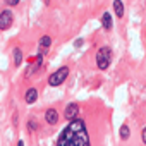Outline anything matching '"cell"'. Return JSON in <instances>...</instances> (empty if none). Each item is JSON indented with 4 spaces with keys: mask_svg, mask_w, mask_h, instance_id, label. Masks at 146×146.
Returning a JSON list of instances; mask_svg holds the SVG:
<instances>
[{
    "mask_svg": "<svg viewBox=\"0 0 146 146\" xmlns=\"http://www.w3.org/2000/svg\"><path fill=\"white\" fill-rule=\"evenodd\" d=\"M57 146H91L86 124L81 119L70 120L69 125H65L62 129Z\"/></svg>",
    "mask_w": 146,
    "mask_h": 146,
    "instance_id": "obj_1",
    "label": "cell"
},
{
    "mask_svg": "<svg viewBox=\"0 0 146 146\" xmlns=\"http://www.w3.org/2000/svg\"><path fill=\"white\" fill-rule=\"evenodd\" d=\"M12 23H14V17H12L11 11H4L2 14H0V29H2V31L9 29L12 26Z\"/></svg>",
    "mask_w": 146,
    "mask_h": 146,
    "instance_id": "obj_4",
    "label": "cell"
},
{
    "mask_svg": "<svg viewBox=\"0 0 146 146\" xmlns=\"http://www.w3.org/2000/svg\"><path fill=\"white\" fill-rule=\"evenodd\" d=\"M24 100H26V103H35L36 100H38V90H35V88H29L28 91H26V95H24Z\"/></svg>",
    "mask_w": 146,
    "mask_h": 146,
    "instance_id": "obj_7",
    "label": "cell"
},
{
    "mask_svg": "<svg viewBox=\"0 0 146 146\" xmlns=\"http://www.w3.org/2000/svg\"><path fill=\"white\" fill-rule=\"evenodd\" d=\"M119 132H120V139H127V137L131 136V129H129V125H125V124L120 127Z\"/></svg>",
    "mask_w": 146,
    "mask_h": 146,
    "instance_id": "obj_12",
    "label": "cell"
},
{
    "mask_svg": "<svg viewBox=\"0 0 146 146\" xmlns=\"http://www.w3.org/2000/svg\"><path fill=\"white\" fill-rule=\"evenodd\" d=\"M113 9H115V16L117 17L124 16V4H122V0H113Z\"/></svg>",
    "mask_w": 146,
    "mask_h": 146,
    "instance_id": "obj_9",
    "label": "cell"
},
{
    "mask_svg": "<svg viewBox=\"0 0 146 146\" xmlns=\"http://www.w3.org/2000/svg\"><path fill=\"white\" fill-rule=\"evenodd\" d=\"M67 76H69V67H60L57 72H53V74L48 78V84L50 86H58V84H62L65 79H67Z\"/></svg>",
    "mask_w": 146,
    "mask_h": 146,
    "instance_id": "obj_3",
    "label": "cell"
},
{
    "mask_svg": "<svg viewBox=\"0 0 146 146\" xmlns=\"http://www.w3.org/2000/svg\"><path fill=\"white\" fill-rule=\"evenodd\" d=\"M12 55H14V65L19 67V64L23 62V50L21 48H14L12 50Z\"/></svg>",
    "mask_w": 146,
    "mask_h": 146,
    "instance_id": "obj_10",
    "label": "cell"
},
{
    "mask_svg": "<svg viewBox=\"0 0 146 146\" xmlns=\"http://www.w3.org/2000/svg\"><path fill=\"white\" fill-rule=\"evenodd\" d=\"M28 129H29V132H36V131H38V122H36L35 119H31V120L28 122Z\"/></svg>",
    "mask_w": 146,
    "mask_h": 146,
    "instance_id": "obj_13",
    "label": "cell"
},
{
    "mask_svg": "<svg viewBox=\"0 0 146 146\" xmlns=\"http://www.w3.org/2000/svg\"><path fill=\"white\" fill-rule=\"evenodd\" d=\"M17 146H24V143H23V141H19V143H17Z\"/></svg>",
    "mask_w": 146,
    "mask_h": 146,
    "instance_id": "obj_17",
    "label": "cell"
},
{
    "mask_svg": "<svg viewBox=\"0 0 146 146\" xmlns=\"http://www.w3.org/2000/svg\"><path fill=\"white\" fill-rule=\"evenodd\" d=\"M102 26L108 31V29H112V26H113V23H112V16L108 14V12H105L103 16H102Z\"/></svg>",
    "mask_w": 146,
    "mask_h": 146,
    "instance_id": "obj_8",
    "label": "cell"
},
{
    "mask_svg": "<svg viewBox=\"0 0 146 146\" xmlns=\"http://www.w3.org/2000/svg\"><path fill=\"white\" fill-rule=\"evenodd\" d=\"M5 4L12 7V5H17V4H19V0H5Z\"/></svg>",
    "mask_w": 146,
    "mask_h": 146,
    "instance_id": "obj_14",
    "label": "cell"
},
{
    "mask_svg": "<svg viewBox=\"0 0 146 146\" xmlns=\"http://www.w3.org/2000/svg\"><path fill=\"white\" fill-rule=\"evenodd\" d=\"M110 64H112V48L110 46H102L96 53V65H98V69L105 70V69H108Z\"/></svg>",
    "mask_w": 146,
    "mask_h": 146,
    "instance_id": "obj_2",
    "label": "cell"
},
{
    "mask_svg": "<svg viewBox=\"0 0 146 146\" xmlns=\"http://www.w3.org/2000/svg\"><path fill=\"white\" fill-rule=\"evenodd\" d=\"M50 45H52V38H50V36H41V40H40V48L46 50Z\"/></svg>",
    "mask_w": 146,
    "mask_h": 146,
    "instance_id": "obj_11",
    "label": "cell"
},
{
    "mask_svg": "<svg viewBox=\"0 0 146 146\" xmlns=\"http://www.w3.org/2000/svg\"><path fill=\"white\" fill-rule=\"evenodd\" d=\"M78 115H79V107L76 105V103H69L67 107H65V112H64V117L70 122V120H74V119H78Z\"/></svg>",
    "mask_w": 146,
    "mask_h": 146,
    "instance_id": "obj_5",
    "label": "cell"
},
{
    "mask_svg": "<svg viewBox=\"0 0 146 146\" xmlns=\"http://www.w3.org/2000/svg\"><path fill=\"white\" fill-rule=\"evenodd\" d=\"M45 120H46L50 125H55V124L58 122V113H57V110H55V108H48V110L45 112Z\"/></svg>",
    "mask_w": 146,
    "mask_h": 146,
    "instance_id": "obj_6",
    "label": "cell"
},
{
    "mask_svg": "<svg viewBox=\"0 0 146 146\" xmlns=\"http://www.w3.org/2000/svg\"><path fill=\"white\" fill-rule=\"evenodd\" d=\"M141 139H143V143L146 144V127L143 129V132H141Z\"/></svg>",
    "mask_w": 146,
    "mask_h": 146,
    "instance_id": "obj_15",
    "label": "cell"
},
{
    "mask_svg": "<svg viewBox=\"0 0 146 146\" xmlns=\"http://www.w3.org/2000/svg\"><path fill=\"white\" fill-rule=\"evenodd\" d=\"M81 45H83V40H81V38H79V40H76V41H74V46H76V48H79V46H81Z\"/></svg>",
    "mask_w": 146,
    "mask_h": 146,
    "instance_id": "obj_16",
    "label": "cell"
}]
</instances>
